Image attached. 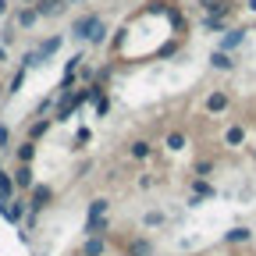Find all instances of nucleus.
Instances as JSON below:
<instances>
[{
  "instance_id": "4468645a",
  "label": "nucleus",
  "mask_w": 256,
  "mask_h": 256,
  "mask_svg": "<svg viewBox=\"0 0 256 256\" xmlns=\"http://www.w3.org/2000/svg\"><path fill=\"white\" fill-rule=\"evenodd\" d=\"M4 217H8L11 224H18L22 217H28V200H25V196H22V200H11V206L4 210Z\"/></svg>"
},
{
  "instance_id": "c756f323",
  "label": "nucleus",
  "mask_w": 256,
  "mask_h": 256,
  "mask_svg": "<svg viewBox=\"0 0 256 256\" xmlns=\"http://www.w3.org/2000/svg\"><path fill=\"white\" fill-rule=\"evenodd\" d=\"M72 256H82V252H72Z\"/></svg>"
},
{
  "instance_id": "39448f33",
  "label": "nucleus",
  "mask_w": 256,
  "mask_h": 256,
  "mask_svg": "<svg viewBox=\"0 0 256 256\" xmlns=\"http://www.w3.org/2000/svg\"><path fill=\"white\" fill-rule=\"evenodd\" d=\"M96 25H100V14H82L75 25H72V32H75V40H89L92 32H96Z\"/></svg>"
},
{
  "instance_id": "6ab92c4d",
  "label": "nucleus",
  "mask_w": 256,
  "mask_h": 256,
  "mask_svg": "<svg viewBox=\"0 0 256 256\" xmlns=\"http://www.w3.org/2000/svg\"><path fill=\"white\" fill-rule=\"evenodd\" d=\"M46 132H50V118H40L36 124H32V128H28V139H32V142H36V139H43Z\"/></svg>"
},
{
  "instance_id": "9d476101",
  "label": "nucleus",
  "mask_w": 256,
  "mask_h": 256,
  "mask_svg": "<svg viewBox=\"0 0 256 256\" xmlns=\"http://www.w3.org/2000/svg\"><path fill=\"white\" fill-rule=\"evenodd\" d=\"M128 156L132 160H150L153 156V142L150 139H132L128 142Z\"/></svg>"
},
{
  "instance_id": "b1692460",
  "label": "nucleus",
  "mask_w": 256,
  "mask_h": 256,
  "mask_svg": "<svg viewBox=\"0 0 256 256\" xmlns=\"http://www.w3.org/2000/svg\"><path fill=\"white\" fill-rule=\"evenodd\" d=\"M136 185H139V188H153V185H156V178H153V174H139V182H136Z\"/></svg>"
},
{
  "instance_id": "f257e3e1",
  "label": "nucleus",
  "mask_w": 256,
  "mask_h": 256,
  "mask_svg": "<svg viewBox=\"0 0 256 256\" xmlns=\"http://www.w3.org/2000/svg\"><path fill=\"white\" fill-rule=\"evenodd\" d=\"M25 200H28V220H36L50 203H54V185H43V182H36L28 192H25Z\"/></svg>"
},
{
  "instance_id": "6e6552de",
  "label": "nucleus",
  "mask_w": 256,
  "mask_h": 256,
  "mask_svg": "<svg viewBox=\"0 0 256 256\" xmlns=\"http://www.w3.org/2000/svg\"><path fill=\"white\" fill-rule=\"evenodd\" d=\"M246 242H252V228H246V224H235L224 232V246H246Z\"/></svg>"
},
{
  "instance_id": "a878e982",
  "label": "nucleus",
  "mask_w": 256,
  "mask_h": 256,
  "mask_svg": "<svg viewBox=\"0 0 256 256\" xmlns=\"http://www.w3.org/2000/svg\"><path fill=\"white\" fill-rule=\"evenodd\" d=\"M242 8H246V11H252V14H256V0H246V4H242Z\"/></svg>"
},
{
  "instance_id": "f03ea898",
  "label": "nucleus",
  "mask_w": 256,
  "mask_h": 256,
  "mask_svg": "<svg viewBox=\"0 0 256 256\" xmlns=\"http://www.w3.org/2000/svg\"><path fill=\"white\" fill-rule=\"evenodd\" d=\"M228 110H232V92L228 89H210L203 96V114L206 118H224Z\"/></svg>"
},
{
  "instance_id": "f8f14e48",
  "label": "nucleus",
  "mask_w": 256,
  "mask_h": 256,
  "mask_svg": "<svg viewBox=\"0 0 256 256\" xmlns=\"http://www.w3.org/2000/svg\"><path fill=\"white\" fill-rule=\"evenodd\" d=\"M32 185H36V178H32V164H18V171H14V188H18V192H28Z\"/></svg>"
},
{
  "instance_id": "5701e85b",
  "label": "nucleus",
  "mask_w": 256,
  "mask_h": 256,
  "mask_svg": "<svg viewBox=\"0 0 256 256\" xmlns=\"http://www.w3.org/2000/svg\"><path fill=\"white\" fill-rule=\"evenodd\" d=\"M92 139V132H89V128H78V132H75V146H86Z\"/></svg>"
},
{
  "instance_id": "1a4fd4ad",
  "label": "nucleus",
  "mask_w": 256,
  "mask_h": 256,
  "mask_svg": "<svg viewBox=\"0 0 256 256\" xmlns=\"http://www.w3.org/2000/svg\"><path fill=\"white\" fill-rule=\"evenodd\" d=\"M110 232V217H86L82 235H107Z\"/></svg>"
},
{
  "instance_id": "0eeeda50",
  "label": "nucleus",
  "mask_w": 256,
  "mask_h": 256,
  "mask_svg": "<svg viewBox=\"0 0 256 256\" xmlns=\"http://www.w3.org/2000/svg\"><path fill=\"white\" fill-rule=\"evenodd\" d=\"M78 252L82 256H107V235H86Z\"/></svg>"
},
{
  "instance_id": "ddd939ff",
  "label": "nucleus",
  "mask_w": 256,
  "mask_h": 256,
  "mask_svg": "<svg viewBox=\"0 0 256 256\" xmlns=\"http://www.w3.org/2000/svg\"><path fill=\"white\" fill-rule=\"evenodd\" d=\"M124 252H128V256H153V242H150L146 235H136L132 242H128Z\"/></svg>"
},
{
  "instance_id": "cd10ccee",
  "label": "nucleus",
  "mask_w": 256,
  "mask_h": 256,
  "mask_svg": "<svg viewBox=\"0 0 256 256\" xmlns=\"http://www.w3.org/2000/svg\"><path fill=\"white\" fill-rule=\"evenodd\" d=\"M4 11H8V0H0V14H4Z\"/></svg>"
},
{
  "instance_id": "412c9836",
  "label": "nucleus",
  "mask_w": 256,
  "mask_h": 256,
  "mask_svg": "<svg viewBox=\"0 0 256 256\" xmlns=\"http://www.w3.org/2000/svg\"><path fill=\"white\" fill-rule=\"evenodd\" d=\"M164 220H168V217L160 214V210H150V214L142 217V228H160V224H164Z\"/></svg>"
},
{
  "instance_id": "dca6fc26",
  "label": "nucleus",
  "mask_w": 256,
  "mask_h": 256,
  "mask_svg": "<svg viewBox=\"0 0 256 256\" xmlns=\"http://www.w3.org/2000/svg\"><path fill=\"white\" fill-rule=\"evenodd\" d=\"M217 171V160L214 156H203V160H196V168H192V178H210Z\"/></svg>"
},
{
  "instance_id": "c85d7f7f",
  "label": "nucleus",
  "mask_w": 256,
  "mask_h": 256,
  "mask_svg": "<svg viewBox=\"0 0 256 256\" xmlns=\"http://www.w3.org/2000/svg\"><path fill=\"white\" fill-rule=\"evenodd\" d=\"M4 60H8V54H4V46H0V64H4Z\"/></svg>"
},
{
  "instance_id": "2eb2a0df",
  "label": "nucleus",
  "mask_w": 256,
  "mask_h": 256,
  "mask_svg": "<svg viewBox=\"0 0 256 256\" xmlns=\"http://www.w3.org/2000/svg\"><path fill=\"white\" fill-rule=\"evenodd\" d=\"M188 192H196V196H203V200H214L217 196V188L210 185V178H192L188 182Z\"/></svg>"
},
{
  "instance_id": "bb28decb",
  "label": "nucleus",
  "mask_w": 256,
  "mask_h": 256,
  "mask_svg": "<svg viewBox=\"0 0 256 256\" xmlns=\"http://www.w3.org/2000/svg\"><path fill=\"white\" fill-rule=\"evenodd\" d=\"M4 210H8V200H4V196H0V214H4Z\"/></svg>"
},
{
  "instance_id": "393cba45",
  "label": "nucleus",
  "mask_w": 256,
  "mask_h": 256,
  "mask_svg": "<svg viewBox=\"0 0 256 256\" xmlns=\"http://www.w3.org/2000/svg\"><path fill=\"white\" fill-rule=\"evenodd\" d=\"M203 203H206L203 196H196V192H188V206H203Z\"/></svg>"
},
{
  "instance_id": "7ed1b4c3",
  "label": "nucleus",
  "mask_w": 256,
  "mask_h": 256,
  "mask_svg": "<svg viewBox=\"0 0 256 256\" xmlns=\"http://www.w3.org/2000/svg\"><path fill=\"white\" fill-rule=\"evenodd\" d=\"M220 146H228V150H238V146H246V124H242V121L228 124V128H224V136H220Z\"/></svg>"
},
{
  "instance_id": "a211bd4d",
  "label": "nucleus",
  "mask_w": 256,
  "mask_h": 256,
  "mask_svg": "<svg viewBox=\"0 0 256 256\" xmlns=\"http://www.w3.org/2000/svg\"><path fill=\"white\" fill-rule=\"evenodd\" d=\"M18 164H32V160H36V142H32V139H25L22 146H18Z\"/></svg>"
},
{
  "instance_id": "20e7f679",
  "label": "nucleus",
  "mask_w": 256,
  "mask_h": 256,
  "mask_svg": "<svg viewBox=\"0 0 256 256\" xmlns=\"http://www.w3.org/2000/svg\"><path fill=\"white\" fill-rule=\"evenodd\" d=\"M246 32H249V28H238V25H235V28H224V36H220V46H217V50L235 54V50L246 43Z\"/></svg>"
},
{
  "instance_id": "aec40b11",
  "label": "nucleus",
  "mask_w": 256,
  "mask_h": 256,
  "mask_svg": "<svg viewBox=\"0 0 256 256\" xmlns=\"http://www.w3.org/2000/svg\"><path fill=\"white\" fill-rule=\"evenodd\" d=\"M203 28H206V32H224V28H228V22L217 18V14H203Z\"/></svg>"
},
{
  "instance_id": "423d86ee",
  "label": "nucleus",
  "mask_w": 256,
  "mask_h": 256,
  "mask_svg": "<svg viewBox=\"0 0 256 256\" xmlns=\"http://www.w3.org/2000/svg\"><path fill=\"white\" fill-rule=\"evenodd\" d=\"M210 68H214V72H235L238 60H235V54H228V50H214V54H210Z\"/></svg>"
},
{
  "instance_id": "f3484780",
  "label": "nucleus",
  "mask_w": 256,
  "mask_h": 256,
  "mask_svg": "<svg viewBox=\"0 0 256 256\" xmlns=\"http://www.w3.org/2000/svg\"><path fill=\"white\" fill-rule=\"evenodd\" d=\"M107 214H110V200L107 196H96L89 203V210H86V217H107Z\"/></svg>"
},
{
  "instance_id": "9b49d317",
  "label": "nucleus",
  "mask_w": 256,
  "mask_h": 256,
  "mask_svg": "<svg viewBox=\"0 0 256 256\" xmlns=\"http://www.w3.org/2000/svg\"><path fill=\"white\" fill-rule=\"evenodd\" d=\"M188 146V136L182 132V128H171V132L164 136V150H171V153H182Z\"/></svg>"
},
{
  "instance_id": "4be33fe9",
  "label": "nucleus",
  "mask_w": 256,
  "mask_h": 256,
  "mask_svg": "<svg viewBox=\"0 0 256 256\" xmlns=\"http://www.w3.org/2000/svg\"><path fill=\"white\" fill-rule=\"evenodd\" d=\"M0 196H4V200L14 196V178H8L4 171H0Z\"/></svg>"
}]
</instances>
